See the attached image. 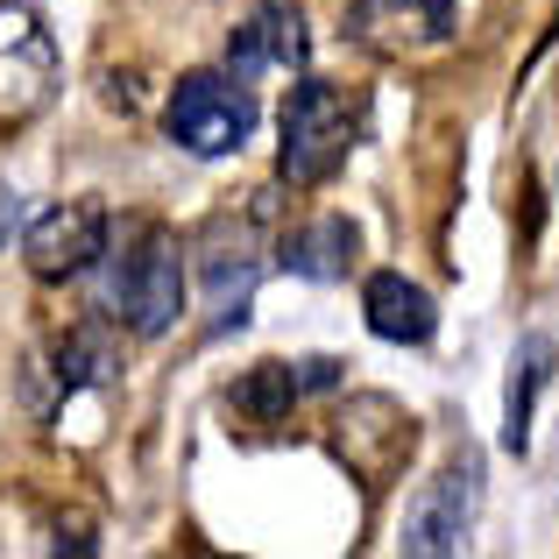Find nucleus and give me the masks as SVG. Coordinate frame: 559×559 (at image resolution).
Masks as SVG:
<instances>
[{"mask_svg": "<svg viewBox=\"0 0 559 559\" xmlns=\"http://www.w3.org/2000/svg\"><path fill=\"white\" fill-rule=\"evenodd\" d=\"M107 255L114 326H128L135 341H164L185 312V241L164 219H121V234H107Z\"/></svg>", "mask_w": 559, "mask_h": 559, "instance_id": "1", "label": "nucleus"}, {"mask_svg": "<svg viewBox=\"0 0 559 559\" xmlns=\"http://www.w3.org/2000/svg\"><path fill=\"white\" fill-rule=\"evenodd\" d=\"M276 178L284 185H326L333 170L355 156V142H361V99L347 93V85H333V79H312L305 71L298 85H290V99H284V121H276Z\"/></svg>", "mask_w": 559, "mask_h": 559, "instance_id": "2", "label": "nucleus"}, {"mask_svg": "<svg viewBox=\"0 0 559 559\" xmlns=\"http://www.w3.org/2000/svg\"><path fill=\"white\" fill-rule=\"evenodd\" d=\"M326 447H333V461H341L361 489L382 496L411 467V453H418V418H411L396 396H382V390H355L341 411H333Z\"/></svg>", "mask_w": 559, "mask_h": 559, "instance_id": "3", "label": "nucleus"}, {"mask_svg": "<svg viewBox=\"0 0 559 559\" xmlns=\"http://www.w3.org/2000/svg\"><path fill=\"white\" fill-rule=\"evenodd\" d=\"M164 128L185 156H205V164H213V156H234L255 135V93H248V79H234V71H185L164 99Z\"/></svg>", "mask_w": 559, "mask_h": 559, "instance_id": "4", "label": "nucleus"}, {"mask_svg": "<svg viewBox=\"0 0 559 559\" xmlns=\"http://www.w3.org/2000/svg\"><path fill=\"white\" fill-rule=\"evenodd\" d=\"M64 57L28 0H0V128H28L57 99Z\"/></svg>", "mask_w": 559, "mask_h": 559, "instance_id": "5", "label": "nucleus"}, {"mask_svg": "<svg viewBox=\"0 0 559 559\" xmlns=\"http://www.w3.org/2000/svg\"><path fill=\"white\" fill-rule=\"evenodd\" d=\"M475 510H481V453L461 447L432 481H425L418 503L404 510L396 546H404L411 559H453L467 546V532H475Z\"/></svg>", "mask_w": 559, "mask_h": 559, "instance_id": "6", "label": "nucleus"}, {"mask_svg": "<svg viewBox=\"0 0 559 559\" xmlns=\"http://www.w3.org/2000/svg\"><path fill=\"white\" fill-rule=\"evenodd\" d=\"M107 234H114L107 205H93V199L50 205V213L28 219L22 262H28V276H43V284H71V276H85L99 255H107Z\"/></svg>", "mask_w": 559, "mask_h": 559, "instance_id": "7", "label": "nucleus"}, {"mask_svg": "<svg viewBox=\"0 0 559 559\" xmlns=\"http://www.w3.org/2000/svg\"><path fill=\"white\" fill-rule=\"evenodd\" d=\"M347 36L376 57L439 50L453 36V0H347Z\"/></svg>", "mask_w": 559, "mask_h": 559, "instance_id": "8", "label": "nucleus"}, {"mask_svg": "<svg viewBox=\"0 0 559 559\" xmlns=\"http://www.w3.org/2000/svg\"><path fill=\"white\" fill-rule=\"evenodd\" d=\"M305 57H312V28H305L298 0H262V8L227 36V71L234 79H255V71H305Z\"/></svg>", "mask_w": 559, "mask_h": 559, "instance_id": "9", "label": "nucleus"}, {"mask_svg": "<svg viewBox=\"0 0 559 559\" xmlns=\"http://www.w3.org/2000/svg\"><path fill=\"white\" fill-rule=\"evenodd\" d=\"M361 319H369L376 341L390 347H425L439 333V305L425 284H411L404 270H376L369 284H361Z\"/></svg>", "mask_w": 559, "mask_h": 559, "instance_id": "10", "label": "nucleus"}, {"mask_svg": "<svg viewBox=\"0 0 559 559\" xmlns=\"http://www.w3.org/2000/svg\"><path fill=\"white\" fill-rule=\"evenodd\" d=\"M355 248H361L355 219L319 213V219H305V227H290L284 241H276V262H284L290 276H305V284H333V276L355 270Z\"/></svg>", "mask_w": 559, "mask_h": 559, "instance_id": "11", "label": "nucleus"}, {"mask_svg": "<svg viewBox=\"0 0 559 559\" xmlns=\"http://www.w3.org/2000/svg\"><path fill=\"white\" fill-rule=\"evenodd\" d=\"M552 361H559V347L546 341V333H524L518 341V355H510V382H503V447L518 453H532V411H538V390L552 382Z\"/></svg>", "mask_w": 559, "mask_h": 559, "instance_id": "12", "label": "nucleus"}, {"mask_svg": "<svg viewBox=\"0 0 559 559\" xmlns=\"http://www.w3.org/2000/svg\"><path fill=\"white\" fill-rule=\"evenodd\" d=\"M121 376V341H114L107 319H85L57 341V390H93V382H114Z\"/></svg>", "mask_w": 559, "mask_h": 559, "instance_id": "13", "label": "nucleus"}, {"mask_svg": "<svg viewBox=\"0 0 559 559\" xmlns=\"http://www.w3.org/2000/svg\"><path fill=\"white\" fill-rule=\"evenodd\" d=\"M298 396H305L298 361H255V369L234 382V411H241V418H255V425L290 418V404H298Z\"/></svg>", "mask_w": 559, "mask_h": 559, "instance_id": "14", "label": "nucleus"}, {"mask_svg": "<svg viewBox=\"0 0 559 559\" xmlns=\"http://www.w3.org/2000/svg\"><path fill=\"white\" fill-rule=\"evenodd\" d=\"M14 213H22V205H14V199H0V241H8V227H14Z\"/></svg>", "mask_w": 559, "mask_h": 559, "instance_id": "15", "label": "nucleus"}]
</instances>
